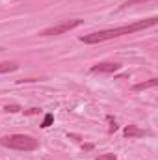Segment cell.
<instances>
[{"label":"cell","mask_w":158,"mask_h":160,"mask_svg":"<svg viewBox=\"0 0 158 160\" xmlns=\"http://www.w3.org/2000/svg\"><path fill=\"white\" fill-rule=\"evenodd\" d=\"M52 121H54V116H52V114H47V116H45V119H43V123H41V127H43V128H47V127H50V125H52Z\"/></svg>","instance_id":"9c48e42d"},{"label":"cell","mask_w":158,"mask_h":160,"mask_svg":"<svg viewBox=\"0 0 158 160\" xmlns=\"http://www.w3.org/2000/svg\"><path fill=\"white\" fill-rule=\"evenodd\" d=\"M158 84V78H151V80H147V82H141V84H136L132 89L134 91H141V89H149V88H155Z\"/></svg>","instance_id":"52a82bcc"},{"label":"cell","mask_w":158,"mask_h":160,"mask_svg":"<svg viewBox=\"0 0 158 160\" xmlns=\"http://www.w3.org/2000/svg\"><path fill=\"white\" fill-rule=\"evenodd\" d=\"M158 22L156 17H149L145 21H136L132 24H125V26H117V28H106V30H101V32H93V34H87V36H82L80 41L82 43H87V45H93V43H101V41H108L119 38V36H128V34H134V32H140V30H145V28H151Z\"/></svg>","instance_id":"6da1fadb"},{"label":"cell","mask_w":158,"mask_h":160,"mask_svg":"<svg viewBox=\"0 0 158 160\" xmlns=\"http://www.w3.org/2000/svg\"><path fill=\"white\" fill-rule=\"evenodd\" d=\"M121 69V63L117 62H102V63H95L89 71L93 73V75H112V73H116Z\"/></svg>","instance_id":"277c9868"},{"label":"cell","mask_w":158,"mask_h":160,"mask_svg":"<svg viewBox=\"0 0 158 160\" xmlns=\"http://www.w3.org/2000/svg\"><path fill=\"white\" fill-rule=\"evenodd\" d=\"M0 145L7 149H15V151H36L39 149V140L26 136V134H11V136L0 138Z\"/></svg>","instance_id":"7a4b0ae2"},{"label":"cell","mask_w":158,"mask_h":160,"mask_svg":"<svg viewBox=\"0 0 158 160\" xmlns=\"http://www.w3.org/2000/svg\"><path fill=\"white\" fill-rule=\"evenodd\" d=\"M69 138H75L77 142H80V140H82V138H80V136H77V134H69Z\"/></svg>","instance_id":"4fadbf2b"},{"label":"cell","mask_w":158,"mask_h":160,"mask_svg":"<svg viewBox=\"0 0 158 160\" xmlns=\"http://www.w3.org/2000/svg\"><path fill=\"white\" fill-rule=\"evenodd\" d=\"M37 112H39V110H37V108H32V110H28V112H26V114H37Z\"/></svg>","instance_id":"5bb4252c"},{"label":"cell","mask_w":158,"mask_h":160,"mask_svg":"<svg viewBox=\"0 0 158 160\" xmlns=\"http://www.w3.org/2000/svg\"><path fill=\"white\" fill-rule=\"evenodd\" d=\"M19 69V65L15 63V62H0V75H4V73H13V71H17Z\"/></svg>","instance_id":"8992f818"},{"label":"cell","mask_w":158,"mask_h":160,"mask_svg":"<svg viewBox=\"0 0 158 160\" xmlns=\"http://www.w3.org/2000/svg\"><path fill=\"white\" fill-rule=\"evenodd\" d=\"M147 132L145 130H141V128H138L136 125H128L126 128H125V136L126 138H141V136H145Z\"/></svg>","instance_id":"5b68a950"},{"label":"cell","mask_w":158,"mask_h":160,"mask_svg":"<svg viewBox=\"0 0 158 160\" xmlns=\"http://www.w3.org/2000/svg\"><path fill=\"white\" fill-rule=\"evenodd\" d=\"M4 110H6L7 114H9V112H11V114H15V112H21V106H19V104H7Z\"/></svg>","instance_id":"30bf717a"},{"label":"cell","mask_w":158,"mask_h":160,"mask_svg":"<svg viewBox=\"0 0 158 160\" xmlns=\"http://www.w3.org/2000/svg\"><path fill=\"white\" fill-rule=\"evenodd\" d=\"M97 160H117V157H116V155H112V153H106V155L97 157Z\"/></svg>","instance_id":"7c38bea8"},{"label":"cell","mask_w":158,"mask_h":160,"mask_svg":"<svg viewBox=\"0 0 158 160\" xmlns=\"http://www.w3.org/2000/svg\"><path fill=\"white\" fill-rule=\"evenodd\" d=\"M82 22H84L82 19H71V21H63V22H60V24H56V26L45 28L43 32H39V36H43V38H50V36H62V34H65V32H71V30L78 28Z\"/></svg>","instance_id":"3957f363"},{"label":"cell","mask_w":158,"mask_h":160,"mask_svg":"<svg viewBox=\"0 0 158 160\" xmlns=\"http://www.w3.org/2000/svg\"><path fill=\"white\" fill-rule=\"evenodd\" d=\"M143 2H149V0H126V2L121 6V9H125V8H128V6H134V4H143Z\"/></svg>","instance_id":"8fae6325"},{"label":"cell","mask_w":158,"mask_h":160,"mask_svg":"<svg viewBox=\"0 0 158 160\" xmlns=\"http://www.w3.org/2000/svg\"><path fill=\"white\" fill-rule=\"evenodd\" d=\"M106 119H108V132H110V134H114V132L117 130V123H116V119H114L112 116H108Z\"/></svg>","instance_id":"ba28073f"},{"label":"cell","mask_w":158,"mask_h":160,"mask_svg":"<svg viewBox=\"0 0 158 160\" xmlns=\"http://www.w3.org/2000/svg\"><path fill=\"white\" fill-rule=\"evenodd\" d=\"M84 149H86V151H91V149H93V145H91V143H87V145H84Z\"/></svg>","instance_id":"9a60e30c"}]
</instances>
